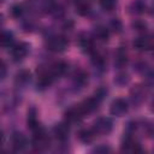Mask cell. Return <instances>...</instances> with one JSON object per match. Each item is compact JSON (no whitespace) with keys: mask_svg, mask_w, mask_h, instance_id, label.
<instances>
[{"mask_svg":"<svg viewBox=\"0 0 154 154\" xmlns=\"http://www.w3.org/2000/svg\"><path fill=\"white\" fill-rule=\"evenodd\" d=\"M28 126L30 128V130L32 131H36L38 129H41L42 126L40 125V123L37 122V118H36V111L34 108H31L29 112H28Z\"/></svg>","mask_w":154,"mask_h":154,"instance_id":"cell-13","label":"cell"},{"mask_svg":"<svg viewBox=\"0 0 154 154\" xmlns=\"http://www.w3.org/2000/svg\"><path fill=\"white\" fill-rule=\"evenodd\" d=\"M22 13H23V6H22V5H14V6H12V8H11V14H12L13 17L18 18L19 16H22Z\"/></svg>","mask_w":154,"mask_h":154,"instance_id":"cell-27","label":"cell"},{"mask_svg":"<svg viewBox=\"0 0 154 154\" xmlns=\"http://www.w3.org/2000/svg\"><path fill=\"white\" fill-rule=\"evenodd\" d=\"M90 12L89 0H78L76 2V13L79 16H87Z\"/></svg>","mask_w":154,"mask_h":154,"instance_id":"cell-14","label":"cell"},{"mask_svg":"<svg viewBox=\"0 0 154 154\" xmlns=\"http://www.w3.org/2000/svg\"><path fill=\"white\" fill-rule=\"evenodd\" d=\"M131 99L134 102H141L144 99V89L141 85L135 87L131 90Z\"/></svg>","mask_w":154,"mask_h":154,"instance_id":"cell-18","label":"cell"},{"mask_svg":"<svg viewBox=\"0 0 154 154\" xmlns=\"http://www.w3.org/2000/svg\"><path fill=\"white\" fill-rule=\"evenodd\" d=\"M30 81V72L26 70H20L16 75V83L17 84H26Z\"/></svg>","mask_w":154,"mask_h":154,"instance_id":"cell-19","label":"cell"},{"mask_svg":"<svg viewBox=\"0 0 154 154\" xmlns=\"http://www.w3.org/2000/svg\"><path fill=\"white\" fill-rule=\"evenodd\" d=\"M13 43V35L8 31H1L0 32V47L7 48L12 46Z\"/></svg>","mask_w":154,"mask_h":154,"instance_id":"cell-15","label":"cell"},{"mask_svg":"<svg viewBox=\"0 0 154 154\" xmlns=\"http://www.w3.org/2000/svg\"><path fill=\"white\" fill-rule=\"evenodd\" d=\"M122 150H123V152H126V153H140L142 149H141L140 143H138L136 140H134L132 137L128 136V137L125 138V141L123 142Z\"/></svg>","mask_w":154,"mask_h":154,"instance_id":"cell-9","label":"cell"},{"mask_svg":"<svg viewBox=\"0 0 154 154\" xmlns=\"http://www.w3.org/2000/svg\"><path fill=\"white\" fill-rule=\"evenodd\" d=\"M51 72H52V75L57 78V77H59V76H61L65 71H66V64L65 63H63V61H58V63H55V64H53L52 66H51Z\"/></svg>","mask_w":154,"mask_h":154,"instance_id":"cell-17","label":"cell"},{"mask_svg":"<svg viewBox=\"0 0 154 154\" xmlns=\"http://www.w3.org/2000/svg\"><path fill=\"white\" fill-rule=\"evenodd\" d=\"M134 47L138 51H149L153 47V40L150 36H140L134 41Z\"/></svg>","mask_w":154,"mask_h":154,"instance_id":"cell-10","label":"cell"},{"mask_svg":"<svg viewBox=\"0 0 154 154\" xmlns=\"http://www.w3.org/2000/svg\"><path fill=\"white\" fill-rule=\"evenodd\" d=\"M114 82L117 84H119V85H124V84H126L129 82V76L126 73H119V75L116 76Z\"/></svg>","mask_w":154,"mask_h":154,"instance_id":"cell-26","label":"cell"},{"mask_svg":"<svg viewBox=\"0 0 154 154\" xmlns=\"http://www.w3.org/2000/svg\"><path fill=\"white\" fill-rule=\"evenodd\" d=\"M28 53H29V45L25 42H19L14 45L11 51V54L14 60H22L28 55Z\"/></svg>","mask_w":154,"mask_h":154,"instance_id":"cell-7","label":"cell"},{"mask_svg":"<svg viewBox=\"0 0 154 154\" xmlns=\"http://www.w3.org/2000/svg\"><path fill=\"white\" fill-rule=\"evenodd\" d=\"M91 61H93V64H94L95 66H97V67H102V66L105 65V58H103L101 54H99V53L93 54Z\"/></svg>","mask_w":154,"mask_h":154,"instance_id":"cell-25","label":"cell"},{"mask_svg":"<svg viewBox=\"0 0 154 154\" xmlns=\"http://www.w3.org/2000/svg\"><path fill=\"white\" fill-rule=\"evenodd\" d=\"M54 78L55 77L52 75L51 70H45V69L40 70L38 76H37V87H40L41 89H45L52 84Z\"/></svg>","mask_w":154,"mask_h":154,"instance_id":"cell-6","label":"cell"},{"mask_svg":"<svg viewBox=\"0 0 154 154\" xmlns=\"http://www.w3.org/2000/svg\"><path fill=\"white\" fill-rule=\"evenodd\" d=\"M2 144H4V134L0 131V148L2 147Z\"/></svg>","mask_w":154,"mask_h":154,"instance_id":"cell-31","label":"cell"},{"mask_svg":"<svg viewBox=\"0 0 154 154\" xmlns=\"http://www.w3.org/2000/svg\"><path fill=\"white\" fill-rule=\"evenodd\" d=\"M126 63H128V55H126L125 51H124V49H119V51L117 52V54H116L114 65L120 69V67H124V66L126 65Z\"/></svg>","mask_w":154,"mask_h":154,"instance_id":"cell-16","label":"cell"},{"mask_svg":"<svg viewBox=\"0 0 154 154\" xmlns=\"http://www.w3.org/2000/svg\"><path fill=\"white\" fill-rule=\"evenodd\" d=\"M1 19H2V16H1V14H0V22H1Z\"/></svg>","mask_w":154,"mask_h":154,"instance_id":"cell-32","label":"cell"},{"mask_svg":"<svg viewBox=\"0 0 154 154\" xmlns=\"http://www.w3.org/2000/svg\"><path fill=\"white\" fill-rule=\"evenodd\" d=\"M134 26H135L138 31H146V28H147L146 23H142V22H136V23L134 24Z\"/></svg>","mask_w":154,"mask_h":154,"instance_id":"cell-29","label":"cell"},{"mask_svg":"<svg viewBox=\"0 0 154 154\" xmlns=\"http://www.w3.org/2000/svg\"><path fill=\"white\" fill-rule=\"evenodd\" d=\"M100 1V6L105 10V11H112L114 10L117 1L116 0H99Z\"/></svg>","mask_w":154,"mask_h":154,"instance_id":"cell-21","label":"cell"},{"mask_svg":"<svg viewBox=\"0 0 154 154\" xmlns=\"http://www.w3.org/2000/svg\"><path fill=\"white\" fill-rule=\"evenodd\" d=\"M95 135H96V134H95V131H94L93 129H82V130L78 131L77 137H78V140H79L81 142H83V143H89V142H91V141L94 140Z\"/></svg>","mask_w":154,"mask_h":154,"instance_id":"cell-12","label":"cell"},{"mask_svg":"<svg viewBox=\"0 0 154 154\" xmlns=\"http://www.w3.org/2000/svg\"><path fill=\"white\" fill-rule=\"evenodd\" d=\"M95 152L96 153H99V152H109V148H107V147H99V148L95 149Z\"/></svg>","mask_w":154,"mask_h":154,"instance_id":"cell-30","label":"cell"},{"mask_svg":"<svg viewBox=\"0 0 154 154\" xmlns=\"http://www.w3.org/2000/svg\"><path fill=\"white\" fill-rule=\"evenodd\" d=\"M51 138L43 130V128L34 131V137H32V147L36 150H46L49 147Z\"/></svg>","mask_w":154,"mask_h":154,"instance_id":"cell-1","label":"cell"},{"mask_svg":"<svg viewBox=\"0 0 154 154\" xmlns=\"http://www.w3.org/2000/svg\"><path fill=\"white\" fill-rule=\"evenodd\" d=\"M11 141H12V148L17 152L23 150L26 147V137L22 132H13Z\"/></svg>","mask_w":154,"mask_h":154,"instance_id":"cell-11","label":"cell"},{"mask_svg":"<svg viewBox=\"0 0 154 154\" xmlns=\"http://www.w3.org/2000/svg\"><path fill=\"white\" fill-rule=\"evenodd\" d=\"M75 82H76V84H78V85H84L87 82H88V76H87V73H84V72H78L76 76H75Z\"/></svg>","mask_w":154,"mask_h":154,"instance_id":"cell-24","label":"cell"},{"mask_svg":"<svg viewBox=\"0 0 154 154\" xmlns=\"http://www.w3.org/2000/svg\"><path fill=\"white\" fill-rule=\"evenodd\" d=\"M6 73H7V67H6V64H5L2 60H0V81H2V79L5 78Z\"/></svg>","mask_w":154,"mask_h":154,"instance_id":"cell-28","label":"cell"},{"mask_svg":"<svg viewBox=\"0 0 154 154\" xmlns=\"http://www.w3.org/2000/svg\"><path fill=\"white\" fill-rule=\"evenodd\" d=\"M85 113L83 112V109L81 108L79 105H75L72 107H70L66 112H65V119L66 123H76L79 122L84 118Z\"/></svg>","mask_w":154,"mask_h":154,"instance_id":"cell-4","label":"cell"},{"mask_svg":"<svg viewBox=\"0 0 154 154\" xmlns=\"http://www.w3.org/2000/svg\"><path fill=\"white\" fill-rule=\"evenodd\" d=\"M69 132H70V130H69L67 123H59V124H55L54 128H53V134H54L55 138L59 140V141L67 140Z\"/></svg>","mask_w":154,"mask_h":154,"instance_id":"cell-8","label":"cell"},{"mask_svg":"<svg viewBox=\"0 0 154 154\" xmlns=\"http://www.w3.org/2000/svg\"><path fill=\"white\" fill-rule=\"evenodd\" d=\"M128 102L124 99H116L112 101L111 107H109V112L111 114L116 116V117H122L128 112Z\"/></svg>","mask_w":154,"mask_h":154,"instance_id":"cell-5","label":"cell"},{"mask_svg":"<svg viewBox=\"0 0 154 154\" xmlns=\"http://www.w3.org/2000/svg\"><path fill=\"white\" fill-rule=\"evenodd\" d=\"M131 10L135 13H143L146 11V5L141 1H136V2L131 4Z\"/></svg>","mask_w":154,"mask_h":154,"instance_id":"cell-23","label":"cell"},{"mask_svg":"<svg viewBox=\"0 0 154 154\" xmlns=\"http://www.w3.org/2000/svg\"><path fill=\"white\" fill-rule=\"evenodd\" d=\"M94 36L96 40L99 41H106L108 38V31L105 29V28H96L95 31H94Z\"/></svg>","mask_w":154,"mask_h":154,"instance_id":"cell-20","label":"cell"},{"mask_svg":"<svg viewBox=\"0 0 154 154\" xmlns=\"http://www.w3.org/2000/svg\"><path fill=\"white\" fill-rule=\"evenodd\" d=\"M69 42H67V38L65 36H61V35H55V36H52L47 40V48L51 51V52H55V53H59V52H63L65 51V48L67 47Z\"/></svg>","mask_w":154,"mask_h":154,"instance_id":"cell-2","label":"cell"},{"mask_svg":"<svg viewBox=\"0 0 154 154\" xmlns=\"http://www.w3.org/2000/svg\"><path fill=\"white\" fill-rule=\"evenodd\" d=\"M79 43H81L82 48L85 49V51H88V52H90L91 48H93V41H91V38H89L88 36L82 37V38L79 40Z\"/></svg>","mask_w":154,"mask_h":154,"instance_id":"cell-22","label":"cell"},{"mask_svg":"<svg viewBox=\"0 0 154 154\" xmlns=\"http://www.w3.org/2000/svg\"><path fill=\"white\" fill-rule=\"evenodd\" d=\"M112 128H113V123L109 118H106V117H101V118H97L94 123V126H93V130L95 131V134H99V135H107L112 131Z\"/></svg>","mask_w":154,"mask_h":154,"instance_id":"cell-3","label":"cell"}]
</instances>
